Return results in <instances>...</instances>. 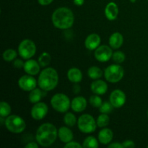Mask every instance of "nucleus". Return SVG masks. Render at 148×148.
Returning <instances> with one entry per match:
<instances>
[{
  "label": "nucleus",
  "mask_w": 148,
  "mask_h": 148,
  "mask_svg": "<svg viewBox=\"0 0 148 148\" xmlns=\"http://www.w3.org/2000/svg\"><path fill=\"white\" fill-rule=\"evenodd\" d=\"M11 106L5 101H1L0 103V117L7 118L11 114Z\"/></svg>",
  "instance_id": "obj_29"
},
{
  "label": "nucleus",
  "mask_w": 148,
  "mask_h": 148,
  "mask_svg": "<svg viewBox=\"0 0 148 148\" xmlns=\"http://www.w3.org/2000/svg\"><path fill=\"white\" fill-rule=\"evenodd\" d=\"M59 83V75L54 68L47 67L40 72L38 79L39 88L46 92L53 90Z\"/></svg>",
  "instance_id": "obj_3"
},
{
  "label": "nucleus",
  "mask_w": 148,
  "mask_h": 148,
  "mask_svg": "<svg viewBox=\"0 0 148 148\" xmlns=\"http://www.w3.org/2000/svg\"><path fill=\"white\" fill-rule=\"evenodd\" d=\"M90 90L94 94L104 95L108 91V85L102 79H95L90 84Z\"/></svg>",
  "instance_id": "obj_16"
},
{
  "label": "nucleus",
  "mask_w": 148,
  "mask_h": 148,
  "mask_svg": "<svg viewBox=\"0 0 148 148\" xmlns=\"http://www.w3.org/2000/svg\"><path fill=\"white\" fill-rule=\"evenodd\" d=\"M82 147L84 148H97L98 147V141L95 137L89 136L84 140L82 143Z\"/></svg>",
  "instance_id": "obj_25"
},
{
  "label": "nucleus",
  "mask_w": 148,
  "mask_h": 148,
  "mask_svg": "<svg viewBox=\"0 0 148 148\" xmlns=\"http://www.w3.org/2000/svg\"><path fill=\"white\" fill-rule=\"evenodd\" d=\"M67 78L72 83H79L82 79V72L77 67H72L68 70Z\"/></svg>",
  "instance_id": "obj_21"
},
{
  "label": "nucleus",
  "mask_w": 148,
  "mask_h": 148,
  "mask_svg": "<svg viewBox=\"0 0 148 148\" xmlns=\"http://www.w3.org/2000/svg\"><path fill=\"white\" fill-rule=\"evenodd\" d=\"M108 43H109V46L113 49H119L122 46L123 43H124V37L121 33L116 32L110 36Z\"/></svg>",
  "instance_id": "obj_20"
},
{
  "label": "nucleus",
  "mask_w": 148,
  "mask_h": 148,
  "mask_svg": "<svg viewBox=\"0 0 148 148\" xmlns=\"http://www.w3.org/2000/svg\"><path fill=\"white\" fill-rule=\"evenodd\" d=\"M74 4L76 6H82L83 5L84 2H85V0H73Z\"/></svg>",
  "instance_id": "obj_40"
},
{
  "label": "nucleus",
  "mask_w": 148,
  "mask_h": 148,
  "mask_svg": "<svg viewBox=\"0 0 148 148\" xmlns=\"http://www.w3.org/2000/svg\"><path fill=\"white\" fill-rule=\"evenodd\" d=\"M45 92L46 91L43 90L40 88H36L35 89L32 90L31 91H30V93H29L28 96V99L30 101V102L33 104L36 103L38 102H40L42 98L44 97Z\"/></svg>",
  "instance_id": "obj_22"
},
{
  "label": "nucleus",
  "mask_w": 148,
  "mask_h": 148,
  "mask_svg": "<svg viewBox=\"0 0 148 148\" xmlns=\"http://www.w3.org/2000/svg\"><path fill=\"white\" fill-rule=\"evenodd\" d=\"M126 101H127L126 94L121 90H114L110 95L109 101L113 106L116 108H121L125 104Z\"/></svg>",
  "instance_id": "obj_12"
},
{
  "label": "nucleus",
  "mask_w": 148,
  "mask_h": 148,
  "mask_svg": "<svg viewBox=\"0 0 148 148\" xmlns=\"http://www.w3.org/2000/svg\"><path fill=\"white\" fill-rule=\"evenodd\" d=\"M48 111H49V108L45 103L38 102L32 107L30 114L33 119L36 121H40L46 117Z\"/></svg>",
  "instance_id": "obj_10"
},
{
  "label": "nucleus",
  "mask_w": 148,
  "mask_h": 148,
  "mask_svg": "<svg viewBox=\"0 0 148 148\" xmlns=\"http://www.w3.org/2000/svg\"><path fill=\"white\" fill-rule=\"evenodd\" d=\"M101 42V37L97 33L90 34L85 40V46L90 51L95 50L100 46Z\"/></svg>",
  "instance_id": "obj_15"
},
{
  "label": "nucleus",
  "mask_w": 148,
  "mask_h": 148,
  "mask_svg": "<svg viewBox=\"0 0 148 148\" xmlns=\"http://www.w3.org/2000/svg\"><path fill=\"white\" fill-rule=\"evenodd\" d=\"M4 125L9 132L13 134H20L26 128L25 121L17 115H10L4 120Z\"/></svg>",
  "instance_id": "obj_4"
},
{
  "label": "nucleus",
  "mask_w": 148,
  "mask_h": 148,
  "mask_svg": "<svg viewBox=\"0 0 148 148\" xmlns=\"http://www.w3.org/2000/svg\"><path fill=\"white\" fill-rule=\"evenodd\" d=\"M147 148H148V145H147Z\"/></svg>",
  "instance_id": "obj_43"
},
{
  "label": "nucleus",
  "mask_w": 148,
  "mask_h": 148,
  "mask_svg": "<svg viewBox=\"0 0 148 148\" xmlns=\"http://www.w3.org/2000/svg\"><path fill=\"white\" fill-rule=\"evenodd\" d=\"M81 88L77 83H75V85H73V88H72V90H73V92L75 94H77L80 92Z\"/></svg>",
  "instance_id": "obj_39"
},
{
  "label": "nucleus",
  "mask_w": 148,
  "mask_h": 148,
  "mask_svg": "<svg viewBox=\"0 0 148 148\" xmlns=\"http://www.w3.org/2000/svg\"><path fill=\"white\" fill-rule=\"evenodd\" d=\"M74 134L72 130L67 127H62L58 130V137L63 143H67L73 140Z\"/></svg>",
  "instance_id": "obj_19"
},
{
  "label": "nucleus",
  "mask_w": 148,
  "mask_h": 148,
  "mask_svg": "<svg viewBox=\"0 0 148 148\" xmlns=\"http://www.w3.org/2000/svg\"><path fill=\"white\" fill-rule=\"evenodd\" d=\"M124 70L119 64L109 65L104 71V77L108 82L111 83H116L123 79Z\"/></svg>",
  "instance_id": "obj_7"
},
{
  "label": "nucleus",
  "mask_w": 148,
  "mask_h": 148,
  "mask_svg": "<svg viewBox=\"0 0 148 148\" xmlns=\"http://www.w3.org/2000/svg\"><path fill=\"white\" fill-rule=\"evenodd\" d=\"M13 66L16 69H23L24 67L25 62L21 59H15L13 61Z\"/></svg>",
  "instance_id": "obj_33"
},
{
  "label": "nucleus",
  "mask_w": 148,
  "mask_h": 148,
  "mask_svg": "<svg viewBox=\"0 0 148 148\" xmlns=\"http://www.w3.org/2000/svg\"><path fill=\"white\" fill-rule=\"evenodd\" d=\"M17 52L13 49H7L3 52L2 57L5 62H13L17 58Z\"/></svg>",
  "instance_id": "obj_24"
},
{
  "label": "nucleus",
  "mask_w": 148,
  "mask_h": 148,
  "mask_svg": "<svg viewBox=\"0 0 148 148\" xmlns=\"http://www.w3.org/2000/svg\"><path fill=\"white\" fill-rule=\"evenodd\" d=\"M112 59L116 64H120L123 63L125 61L126 56L124 52L120 51H116L113 53Z\"/></svg>",
  "instance_id": "obj_30"
},
{
  "label": "nucleus",
  "mask_w": 148,
  "mask_h": 148,
  "mask_svg": "<svg viewBox=\"0 0 148 148\" xmlns=\"http://www.w3.org/2000/svg\"><path fill=\"white\" fill-rule=\"evenodd\" d=\"M64 122L67 127H72L76 124L77 122L76 116L74 114L71 112H66V114L64 116Z\"/></svg>",
  "instance_id": "obj_26"
},
{
  "label": "nucleus",
  "mask_w": 148,
  "mask_h": 148,
  "mask_svg": "<svg viewBox=\"0 0 148 148\" xmlns=\"http://www.w3.org/2000/svg\"><path fill=\"white\" fill-rule=\"evenodd\" d=\"M17 83H18L19 88L23 90V91L30 92L32 90L36 88L38 81H36V79L33 77V76L27 74L26 75L20 77Z\"/></svg>",
  "instance_id": "obj_11"
},
{
  "label": "nucleus",
  "mask_w": 148,
  "mask_h": 148,
  "mask_svg": "<svg viewBox=\"0 0 148 148\" xmlns=\"http://www.w3.org/2000/svg\"><path fill=\"white\" fill-rule=\"evenodd\" d=\"M51 61V56L50 53L48 52H43L39 56L38 59V62L40 64L41 67H46L48 65H49Z\"/></svg>",
  "instance_id": "obj_28"
},
{
  "label": "nucleus",
  "mask_w": 148,
  "mask_h": 148,
  "mask_svg": "<svg viewBox=\"0 0 148 148\" xmlns=\"http://www.w3.org/2000/svg\"><path fill=\"white\" fill-rule=\"evenodd\" d=\"M136 1H137V0H130V1H131V2H132V3H135Z\"/></svg>",
  "instance_id": "obj_41"
},
{
  "label": "nucleus",
  "mask_w": 148,
  "mask_h": 148,
  "mask_svg": "<svg viewBox=\"0 0 148 148\" xmlns=\"http://www.w3.org/2000/svg\"><path fill=\"white\" fill-rule=\"evenodd\" d=\"M114 133L111 129L103 128L98 133V141L102 145H108L111 143Z\"/></svg>",
  "instance_id": "obj_18"
},
{
  "label": "nucleus",
  "mask_w": 148,
  "mask_h": 148,
  "mask_svg": "<svg viewBox=\"0 0 148 148\" xmlns=\"http://www.w3.org/2000/svg\"><path fill=\"white\" fill-rule=\"evenodd\" d=\"M97 126L100 128H104L107 127L110 123V117L107 114H101L96 119Z\"/></svg>",
  "instance_id": "obj_27"
},
{
  "label": "nucleus",
  "mask_w": 148,
  "mask_h": 148,
  "mask_svg": "<svg viewBox=\"0 0 148 148\" xmlns=\"http://www.w3.org/2000/svg\"><path fill=\"white\" fill-rule=\"evenodd\" d=\"M51 105L57 112L66 113L71 107V101L65 94L56 93L51 99Z\"/></svg>",
  "instance_id": "obj_6"
},
{
  "label": "nucleus",
  "mask_w": 148,
  "mask_h": 148,
  "mask_svg": "<svg viewBox=\"0 0 148 148\" xmlns=\"http://www.w3.org/2000/svg\"><path fill=\"white\" fill-rule=\"evenodd\" d=\"M58 137V130L51 123H44L38 128L36 133V142L42 147L53 145Z\"/></svg>",
  "instance_id": "obj_2"
},
{
  "label": "nucleus",
  "mask_w": 148,
  "mask_h": 148,
  "mask_svg": "<svg viewBox=\"0 0 148 148\" xmlns=\"http://www.w3.org/2000/svg\"><path fill=\"white\" fill-rule=\"evenodd\" d=\"M53 0H38V2L40 5L42 6H47L49 5L50 4H51L53 2Z\"/></svg>",
  "instance_id": "obj_37"
},
{
  "label": "nucleus",
  "mask_w": 148,
  "mask_h": 148,
  "mask_svg": "<svg viewBox=\"0 0 148 148\" xmlns=\"http://www.w3.org/2000/svg\"><path fill=\"white\" fill-rule=\"evenodd\" d=\"M40 65L38 63V62L36 61L35 59H27L25 62L24 69L25 72L27 74V75H32V76H35L37 75L38 74L40 73Z\"/></svg>",
  "instance_id": "obj_13"
},
{
  "label": "nucleus",
  "mask_w": 148,
  "mask_h": 148,
  "mask_svg": "<svg viewBox=\"0 0 148 148\" xmlns=\"http://www.w3.org/2000/svg\"><path fill=\"white\" fill-rule=\"evenodd\" d=\"M108 148H124L123 147L122 143H119L118 142L116 143H112L111 144H108Z\"/></svg>",
  "instance_id": "obj_36"
},
{
  "label": "nucleus",
  "mask_w": 148,
  "mask_h": 148,
  "mask_svg": "<svg viewBox=\"0 0 148 148\" xmlns=\"http://www.w3.org/2000/svg\"><path fill=\"white\" fill-rule=\"evenodd\" d=\"M77 127L79 131L84 134H90L96 130V120L90 114L81 115L77 119Z\"/></svg>",
  "instance_id": "obj_5"
},
{
  "label": "nucleus",
  "mask_w": 148,
  "mask_h": 148,
  "mask_svg": "<svg viewBox=\"0 0 148 148\" xmlns=\"http://www.w3.org/2000/svg\"><path fill=\"white\" fill-rule=\"evenodd\" d=\"M52 23L55 27L60 30H69L75 22L73 12L68 7H59L54 10L51 16Z\"/></svg>",
  "instance_id": "obj_1"
},
{
  "label": "nucleus",
  "mask_w": 148,
  "mask_h": 148,
  "mask_svg": "<svg viewBox=\"0 0 148 148\" xmlns=\"http://www.w3.org/2000/svg\"><path fill=\"white\" fill-rule=\"evenodd\" d=\"M119 14V7L115 2H109L105 8V15L110 21L115 20Z\"/></svg>",
  "instance_id": "obj_17"
},
{
  "label": "nucleus",
  "mask_w": 148,
  "mask_h": 148,
  "mask_svg": "<svg viewBox=\"0 0 148 148\" xmlns=\"http://www.w3.org/2000/svg\"><path fill=\"white\" fill-rule=\"evenodd\" d=\"M147 116H148V110H147Z\"/></svg>",
  "instance_id": "obj_42"
},
{
  "label": "nucleus",
  "mask_w": 148,
  "mask_h": 148,
  "mask_svg": "<svg viewBox=\"0 0 148 148\" xmlns=\"http://www.w3.org/2000/svg\"><path fill=\"white\" fill-rule=\"evenodd\" d=\"M64 147L66 148H81L82 147V145H81L79 143L75 141H71L69 143H67L65 144Z\"/></svg>",
  "instance_id": "obj_34"
},
{
  "label": "nucleus",
  "mask_w": 148,
  "mask_h": 148,
  "mask_svg": "<svg viewBox=\"0 0 148 148\" xmlns=\"http://www.w3.org/2000/svg\"><path fill=\"white\" fill-rule=\"evenodd\" d=\"M39 144L38 143H34V142H30L28 143L25 147V148H38Z\"/></svg>",
  "instance_id": "obj_38"
},
{
  "label": "nucleus",
  "mask_w": 148,
  "mask_h": 148,
  "mask_svg": "<svg viewBox=\"0 0 148 148\" xmlns=\"http://www.w3.org/2000/svg\"><path fill=\"white\" fill-rule=\"evenodd\" d=\"M114 108V107L113 106V105L111 103L110 101L109 102L108 101H105V102H103L102 105L99 108V111L101 114H108L111 112H112Z\"/></svg>",
  "instance_id": "obj_32"
},
{
  "label": "nucleus",
  "mask_w": 148,
  "mask_h": 148,
  "mask_svg": "<svg viewBox=\"0 0 148 148\" xmlns=\"http://www.w3.org/2000/svg\"><path fill=\"white\" fill-rule=\"evenodd\" d=\"M103 75L102 69L97 66H92L88 69V75L90 79L95 80L101 78Z\"/></svg>",
  "instance_id": "obj_23"
},
{
  "label": "nucleus",
  "mask_w": 148,
  "mask_h": 148,
  "mask_svg": "<svg viewBox=\"0 0 148 148\" xmlns=\"http://www.w3.org/2000/svg\"><path fill=\"white\" fill-rule=\"evenodd\" d=\"M147 1H148V0H147Z\"/></svg>",
  "instance_id": "obj_44"
},
{
  "label": "nucleus",
  "mask_w": 148,
  "mask_h": 148,
  "mask_svg": "<svg viewBox=\"0 0 148 148\" xmlns=\"http://www.w3.org/2000/svg\"><path fill=\"white\" fill-rule=\"evenodd\" d=\"M122 145L124 148H134L135 147V143L134 141L130 140H125L122 143Z\"/></svg>",
  "instance_id": "obj_35"
},
{
  "label": "nucleus",
  "mask_w": 148,
  "mask_h": 148,
  "mask_svg": "<svg viewBox=\"0 0 148 148\" xmlns=\"http://www.w3.org/2000/svg\"><path fill=\"white\" fill-rule=\"evenodd\" d=\"M36 53V43L30 39L22 40L18 46V53L22 59L25 60L30 59Z\"/></svg>",
  "instance_id": "obj_8"
},
{
  "label": "nucleus",
  "mask_w": 148,
  "mask_h": 148,
  "mask_svg": "<svg viewBox=\"0 0 148 148\" xmlns=\"http://www.w3.org/2000/svg\"><path fill=\"white\" fill-rule=\"evenodd\" d=\"M113 51L111 46L107 45H100L95 50L94 56L96 60L100 62H107L112 58Z\"/></svg>",
  "instance_id": "obj_9"
},
{
  "label": "nucleus",
  "mask_w": 148,
  "mask_h": 148,
  "mask_svg": "<svg viewBox=\"0 0 148 148\" xmlns=\"http://www.w3.org/2000/svg\"><path fill=\"white\" fill-rule=\"evenodd\" d=\"M89 103L92 106H93L94 108H100L101 106L102 105L103 101L102 98L99 96V95H91L89 98Z\"/></svg>",
  "instance_id": "obj_31"
},
{
  "label": "nucleus",
  "mask_w": 148,
  "mask_h": 148,
  "mask_svg": "<svg viewBox=\"0 0 148 148\" xmlns=\"http://www.w3.org/2000/svg\"><path fill=\"white\" fill-rule=\"evenodd\" d=\"M88 106L87 100L82 96H77L71 101V108L76 113H80L85 111Z\"/></svg>",
  "instance_id": "obj_14"
}]
</instances>
